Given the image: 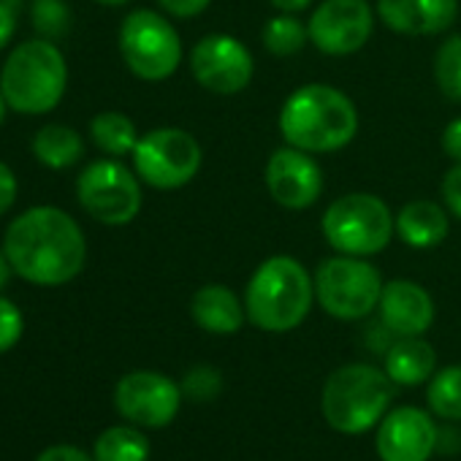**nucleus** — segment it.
<instances>
[{
    "label": "nucleus",
    "mask_w": 461,
    "mask_h": 461,
    "mask_svg": "<svg viewBox=\"0 0 461 461\" xmlns=\"http://www.w3.org/2000/svg\"><path fill=\"white\" fill-rule=\"evenodd\" d=\"M269 4L283 14H299L312 6V0H269Z\"/></svg>",
    "instance_id": "nucleus-36"
},
{
    "label": "nucleus",
    "mask_w": 461,
    "mask_h": 461,
    "mask_svg": "<svg viewBox=\"0 0 461 461\" xmlns=\"http://www.w3.org/2000/svg\"><path fill=\"white\" fill-rule=\"evenodd\" d=\"M264 179L269 195L280 206L294 212L312 206L323 193V171L318 160L310 152L296 149L291 144L272 152Z\"/></svg>",
    "instance_id": "nucleus-14"
},
{
    "label": "nucleus",
    "mask_w": 461,
    "mask_h": 461,
    "mask_svg": "<svg viewBox=\"0 0 461 461\" xmlns=\"http://www.w3.org/2000/svg\"><path fill=\"white\" fill-rule=\"evenodd\" d=\"M12 275H14V269H12V264H9V256L4 253V248H0V291H4V288L9 285Z\"/></svg>",
    "instance_id": "nucleus-37"
},
{
    "label": "nucleus",
    "mask_w": 461,
    "mask_h": 461,
    "mask_svg": "<svg viewBox=\"0 0 461 461\" xmlns=\"http://www.w3.org/2000/svg\"><path fill=\"white\" fill-rule=\"evenodd\" d=\"M315 299L337 321H361L377 310L383 296V277L356 256H337L321 261L315 272Z\"/></svg>",
    "instance_id": "nucleus-8"
},
{
    "label": "nucleus",
    "mask_w": 461,
    "mask_h": 461,
    "mask_svg": "<svg viewBox=\"0 0 461 461\" xmlns=\"http://www.w3.org/2000/svg\"><path fill=\"white\" fill-rule=\"evenodd\" d=\"M95 4H101V6H125V4H131V0H95Z\"/></svg>",
    "instance_id": "nucleus-39"
},
{
    "label": "nucleus",
    "mask_w": 461,
    "mask_h": 461,
    "mask_svg": "<svg viewBox=\"0 0 461 461\" xmlns=\"http://www.w3.org/2000/svg\"><path fill=\"white\" fill-rule=\"evenodd\" d=\"M36 160L47 168H68L74 163L82 160L85 155V141L79 136V131H74L71 125H60V122H50L44 128H39V133L33 136L31 144Z\"/></svg>",
    "instance_id": "nucleus-21"
},
{
    "label": "nucleus",
    "mask_w": 461,
    "mask_h": 461,
    "mask_svg": "<svg viewBox=\"0 0 461 461\" xmlns=\"http://www.w3.org/2000/svg\"><path fill=\"white\" fill-rule=\"evenodd\" d=\"M437 369L434 348L420 337H399L385 350V372L396 385H420Z\"/></svg>",
    "instance_id": "nucleus-20"
},
{
    "label": "nucleus",
    "mask_w": 461,
    "mask_h": 461,
    "mask_svg": "<svg viewBox=\"0 0 461 461\" xmlns=\"http://www.w3.org/2000/svg\"><path fill=\"white\" fill-rule=\"evenodd\" d=\"M264 47L277 55V58H291V55H299L310 39V31L307 25L296 17V14H277L272 17L267 25H264Z\"/></svg>",
    "instance_id": "nucleus-25"
},
{
    "label": "nucleus",
    "mask_w": 461,
    "mask_h": 461,
    "mask_svg": "<svg viewBox=\"0 0 461 461\" xmlns=\"http://www.w3.org/2000/svg\"><path fill=\"white\" fill-rule=\"evenodd\" d=\"M36 461H95V458L77 445H52V447L41 450V456Z\"/></svg>",
    "instance_id": "nucleus-33"
},
{
    "label": "nucleus",
    "mask_w": 461,
    "mask_h": 461,
    "mask_svg": "<svg viewBox=\"0 0 461 461\" xmlns=\"http://www.w3.org/2000/svg\"><path fill=\"white\" fill-rule=\"evenodd\" d=\"M321 228L326 242L339 256L369 258L388 248L396 230V220L380 195L348 193L329 203Z\"/></svg>",
    "instance_id": "nucleus-6"
},
{
    "label": "nucleus",
    "mask_w": 461,
    "mask_h": 461,
    "mask_svg": "<svg viewBox=\"0 0 461 461\" xmlns=\"http://www.w3.org/2000/svg\"><path fill=\"white\" fill-rule=\"evenodd\" d=\"M442 149L450 160L461 163V117L450 120L442 131Z\"/></svg>",
    "instance_id": "nucleus-35"
},
{
    "label": "nucleus",
    "mask_w": 461,
    "mask_h": 461,
    "mask_svg": "<svg viewBox=\"0 0 461 461\" xmlns=\"http://www.w3.org/2000/svg\"><path fill=\"white\" fill-rule=\"evenodd\" d=\"M23 331H25V318L20 307L12 299L0 296V356L9 353L23 339Z\"/></svg>",
    "instance_id": "nucleus-29"
},
{
    "label": "nucleus",
    "mask_w": 461,
    "mask_h": 461,
    "mask_svg": "<svg viewBox=\"0 0 461 461\" xmlns=\"http://www.w3.org/2000/svg\"><path fill=\"white\" fill-rule=\"evenodd\" d=\"M315 299V280L294 256L267 258L250 277L245 291L248 321L269 334L299 329Z\"/></svg>",
    "instance_id": "nucleus-3"
},
{
    "label": "nucleus",
    "mask_w": 461,
    "mask_h": 461,
    "mask_svg": "<svg viewBox=\"0 0 461 461\" xmlns=\"http://www.w3.org/2000/svg\"><path fill=\"white\" fill-rule=\"evenodd\" d=\"M120 55L133 77L163 82L182 63V39L176 28L152 9L131 12L120 25Z\"/></svg>",
    "instance_id": "nucleus-7"
},
{
    "label": "nucleus",
    "mask_w": 461,
    "mask_h": 461,
    "mask_svg": "<svg viewBox=\"0 0 461 461\" xmlns=\"http://www.w3.org/2000/svg\"><path fill=\"white\" fill-rule=\"evenodd\" d=\"M190 318L195 321L198 329L209 334H237L248 321V310L228 285L209 283L193 294Z\"/></svg>",
    "instance_id": "nucleus-18"
},
{
    "label": "nucleus",
    "mask_w": 461,
    "mask_h": 461,
    "mask_svg": "<svg viewBox=\"0 0 461 461\" xmlns=\"http://www.w3.org/2000/svg\"><path fill=\"white\" fill-rule=\"evenodd\" d=\"M17 193H20V185H17L14 171L4 160H0V217H4L14 206Z\"/></svg>",
    "instance_id": "nucleus-32"
},
{
    "label": "nucleus",
    "mask_w": 461,
    "mask_h": 461,
    "mask_svg": "<svg viewBox=\"0 0 461 461\" xmlns=\"http://www.w3.org/2000/svg\"><path fill=\"white\" fill-rule=\"evenodd\" d=\"M256 60L250 50L228 33L203 36L190 50L193 79L214 95H237L253 82Z\"/></svg>",
    "instance_id": "nucleus-11"
},
{
    "label": "nucleus",
    "mask_w": 461,
    "mask_h": 461,
    "mask_svg": "<svg viewBox=\"0 0 461 461\" xmlns=\"http://www.w3.org/2000/svg\"><path fill=\"white\" fill-rule=\"evenodd\" d=\"M77 201L101 225H128L141 212L139 174L117 158L93 160L77 179Z\"/></svg>",
    "instance_id": "nucleus-10"
},
{
    "label": "nucleus",
    "mask_w": 461,
    "mask_h": 461,
    "mask_svg": "<svg viewBox=\"0 0 461 461\" xmlns=\"http://www.w3.org/2000/svg\"><path fill=\"white\" fill-rule=\"evenodd\" d=\"M377 17L402 36H437L456 23L458 0H377Z\"/></svg>",
    "instance_id": "nucleus-17"
},
{
    "label": "nucleus",
    "mask_w": 461,
    "mask_h": 461,
    "mask_svg": "<svg viewBox=\"0 0 461 461\" xmlns=\"http://www.w3.org/2000/svg\"><path fill=\"white\" fill-rule=\"evenodd\" d=\"M307 31L318 52L345 58L356 55L369 44L375 31V14L369 0H323L312 12Z\"/></svg>",
    "instance_id": "nucleus-13"
},
{
    "label": "nucleus",
    "mask_w": 461,
    "mask_h": 461,
    "mask_svg": "<svg viewBox=\"0 0 461 461\" xmlns=\"http://www.w3.org/2000/svg\"><path fill=\"white\" fill-rule=\"evenodd\" d=\"M4 253L25 283L58 288L85 269L87 242L85 230L66 209L31 206L6 225Z\"/></svg>",
    "instance_id": "nucleus-1"
},
{
    "label": "nucleus",
    "mask_w": 461,
    "mask_h": 461,
    "mask_svg": "<svg viewBox=\"0 0 461 461\" xmlns=\"http://www.w3.org/2000/svg\"><path fill=\"white\" fill-rule=\"evenodd\" d=\"M426 402L442 420H461V366H445L431 375L426 388Z\"/></svg>",
    "instance_id": "nucleus-24"
},
{
    "label": "nucleus",
    "mask_w": 461,
    "mask_h": 461,
    "mask_svg": "<svg viewBox=\"0 0 461 461\" xmlns=\"http://www.w3.org/2000/svg\"><path fill=\"white\" fill-rule=\"evenodd\" d=\"M179 404L182 388L160 372H128L114 385V407L133 426L163 429L176 418Z\"/></svg>",
    "instance_id": "nucleus-12"
},
{
    "label": "nucleus",
    "mask_w": 461,
    "mask_h": 461,
    "mask_svg": "<svg viewBox=\"0 0 461 461\" xmlns=\"http://www.w3.org/2000/svg\"><path fill=\"white\" fill-rule=\"evenodd\" d=\"M380 323L396 337H423L434 323V302L429 291L412 280H391L380 296Z\"/></svg>",
    "instance_id": "nucleus-16"
},
{
    "label": "nucleus",
    "mask_w": 461,
    "mask_h": 461,
    "mask_svg": "<svg viewBox=\"0 0 461 461\" xmlns=\"http://www.w3.org/2000/svg\"><path fill=\"white\" fill-rule=\"evenodd\" d=\"M450 230L447 214L437 201L429 198H415L404 203L396 214V234L407 248L415 250H429L445 242Z\"/></svg>",
    "instance_id": "nucleus-19"
},
{
    "label": "nucleus",
    "mask_w": 461,
    "mask_h": 461,
    "mask_svg": "<svg viewBox=\"0 0 461 461\" xmlns=\"http://www.w3.org/2000/svg\"><path fill=\"white\" fill-rule=\"evenodd\" d=\"M442 198L447 209L461 220V163H456L442 179Z\"/></svg>",
    "instance_id": "nucleus-30"
},
{
    "label": "nucleus",
    "mask_w": 461,
    "mask_h": 461,
    "mask_svg": "<svg viewBox=\"0 0 461 461\" xmlns=\"http://www.w3.org/2000/svg\"><path fill=\"white\" fill-rule=\"evenodd\" d=\"M17 33V12L9 0H0V52H4Z\"/></svg>",
    "instance_id": "nucleus-34"
},
{
    "label": "nucleus",
    "mask_w": 461,
    "mask_h": 461,
    "mask_svg": "<svg viewBox=\"0 0 461 461\" xmlns=\"http://www.w3.org/2000/svg\"><path fill=\"white\" fill-rule=\"evenodd\" d=\"M68 87L66 55L50 39H33L12 50L0 68V90L12 112L36 117L58 109Z\"/></svg>",
    "instance_id": "nucleus-4"
},
{
    "label": "nucleus",
    "mask_w": 461,
    "mask_h": 461,
    "mask_svg": "<svg viewBox=\"0 0 461 461\" xmlns=\"http://www.w3.org/2000/svg\"><path fill=\"white\" fill-rule=\"evenodd\" d=\"M71 25V12L66 0H33V28L44 39L63 36Z\"/></svg>",
    "instance_id": "nucleus-27"
},
{
    "label": "nucleus",
    "mask_w": 461,
    "mask_h": 461,
    "mask_svg": "<svg viewBox=\"0 0 461 461\" xmlns=\"http://www.w3.org/2000/svg\"><path fill=\"white\" fill-rule=\"evenodd\" d=\"M434 79L447 101L461 104V33L445 39L434 55Z\"/></svg>",
    "instance_id": "nucleus-26"
},
{
    "label": "nucleus",
    "mask_w": 461,
    "mask_h": 461,
    "mask_svg": "<svg viewBox=\"0 0 461 461\" xmlns=\"http://www.w3.org/2000/svg\"><path fill=\"white\" fill-rule=\"evenodd\" d=\"M179 388H182V393H187L193 402H209V399H214V396L220 393L222 377H220V372L212 369V366H193V369L185 375V380H182Z\"/></svg>",
    "instance_id": "nucleus-28"
},
{
    "label": "nucleus",
    "mask_w": 461,
    "mask_h": 461,
    "mask_svg": "<svg viewBox=\"0 0 461 461\" xmlns=\"http://www.w3.org/2000/svg\"><path fill=\"white\" fill-rule=\"evenodd\" d=\"M277 125L285 144L310 155H329L356 139L358 112L342 90L312 82L285 98Z\"/></svg>",
    "instance_id": "nucleus-2"
},
{
    "label": "nucleus",
    "mask_w": 461,
    "mask_h": 461,
    "mask_svg": "<svg viewBox=\"0 0 461 461\" xmlns=\"http://www.w3.org/2000/svg\"><path fill=\"white\" fill-rule=\"evenodd\" d=\"M160 9L168 12L171 17L176 20H190V17H198L209 9L212 0H158Z\"/></svg>",
    "instance_id": "nucleus-31"
},
{
    "label": "nucleus",
    "mask_w": 461,
    "mask_h": 461,
    "mask_svg": "<svg viewBox=\"0 0 461 461\" xmlns=\"http://www.w3.org/2000/svg\"><path fill=\"white\" fill-rule=\"evenodd\" d=\"M95 461H149V439L136 426H112L93 445Z\"/></svg>",
    "instance_id": "nucleus-23"
},
{
    "label": "nucleus",
    "mask_w": 461,
    "mask_h": 461,
    "mask_svg": "<svg viewBox=\"0 0 461 461\" xmlns=\"http://www.w3.org/2000/svg\"><path fill=\"white\" fill-rule=\"evenodd\" d=\"M90 139L109 158H122V155H133L141 136L136 131V122L128 114L101 112L90 120Z\"/></svg>",
    "instance_id": "nucleus-22"
},
{
    "label": "nucleus",
    "mask_w": 461,
    "mask_h": 461,
    "mask_svg": "<svg viewBox=\"0 0 461 461\" xmlns=\"http://www.w3.org/2000/svg\"><path fill=\"white\" fill-rule=\"evenodd\" d=\"M6 112H9V104H6L4 90H0V125H4V120H6Z\"/></svg>",
    "instance_id": "nucleus-38"
},
{
    "label": "nucleus",
    "mask_w": 461,
    "mask_h": 461,
    "mask_svg": "<svg viewBox=\"0 0 461 461\" xmlns=\"http://www.w3.org/2000/svg\"><path fill=\"white\" fill-rule=\"evenodd\" d=\"M437 445L439 431L420 407H396L377 426L380 461H429Z\"/></svg>",
    "instance_id": "nucleus-15"
},
{
    "label": "nucleus",
    "mask_w": 461,
    "mask_h": 461,
    "mask_svg": "<svg viewBox=\"0 0 461 461\" xmlns=\"http://www.w3.org/2000/svg\"><path fill=\"white\" fill-rule=\"evenodd\" d=\"M201 144L182 128H155L144 133L133 149V168L141 182L155 190H176L201 171Z\"/></svg>",
    "instance_id": "nucleus-9"
},
{
    "label": "nucleus",
    "mask_w": 461,
    "mask_h": 461,
    "mask_svg": "<svg viewBox=\"0 0 461 461\" xmlns=\"http://www.w3.org/2000/svg\"><path fill=\"white\" fill-rule=\"evenodd\" d=\"M393 380L372 364H348L331 372L321 391V412L339 434H364L388 412Z\"/></svg>",
    "instance_id": "nucleus-5"
}]
</instances>
